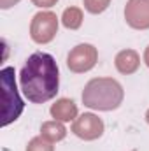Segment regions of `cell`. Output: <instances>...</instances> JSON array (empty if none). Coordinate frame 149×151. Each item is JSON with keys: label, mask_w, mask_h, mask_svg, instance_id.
I'll return each instance as SVG.
<instances>
[{"label": "cell", "mask_w": 149, "mask_h": 151, "mask_svg": "<svg viewBox=\"0 0 149 151\" xmlns=\"http://www.w3.org/2000/svg\"><path fill=\"white\" fill-rule=\"evenodd\" d=\"M23 95L32 104H44L56 97L60 88V70L56 60L47 53H34L19 72Z\"/></svg>", "instance_id": "cell-1"}, {"label": "cell", "mask_w": 149, "mask_h": 151, "mask_svg": "<svg viewBox=\"0 0 149 151\" xmlns=\"http://www.w3.org/2000/svg\"><path fill=\"white\" fill-rule=\"evenodd\" d=\"M82 104L95 111H114L123 104V86L112 77H95L82 90Z\"/></svg>", "instance_id": "cell-2"}, {"label": "cell", "mask_w": 149, "mask_h": 151, "mask_svg": "<svg viewBox=\"0 0 149 151\" xmlns=\"http://www.w3.org/2000/svg\"><path fill=\"white\" fill-rule=\"evenodd\" d=\"M0 81H2V104H4L2 127H7L21 116L25 104H23V100L18 93V88H16L14 67H4L0 70Z\"/></svg>", "instance_id": "cell-3"}, {"label": "cell", "mask_w": 149, "mask_h": 151, "mask_svg": "<svg viewBox=\"0 0 149 151\" xmlns=\"http://www.w3.org/2000/svg\"><path fill=\"white\" fill-rule=\"evenodd\" d=\"M58 34V18L51 11L37 12L30 23V37L37 44H47Z\"/></svg>", "instance_id": "cell-4"}, {"label": "cell", "mask_w": 149, "mask_h": 151, "mask_svg": "<svg viewBox=\"0 0 149 151\" xmlns=\"http://www.w3.org/2000/svg\"><path fill=\"white\" fill-rule=\"evenodd\" d=\"M98 62V51L93 44H77L67 55V67L74 74H84L91 70Z\"/></svg>", "instance_id": "cell-5"}, {"label": "cell", "mask_w": 149, "mask_h": 151, "mask_svg": "<svg viewBox=\"0 0 149 151\" xmlns=\"http://www.w3.org/2000/svg\"><path fill=\"white\" fill-rule=\"evenodd\" d=\"M72 132L82 141H95L104 134V121L93 113H84L74 119Z\"/></svg>", "instance_id": "cell-6"}, {"label": "cell", "mask_w": 149, "mask_h": 151, "mask_svg": "<svg viewBox=\"0 0 149 151\" xmlns=\"http://www.w3.org/2000/svg\"><path fill=\"white\" fill-rule=\"evenodd\" d=\"M125 19L135 30L149 28V0H128L125 5Z\"/></svg>", "instance_id": "cell-7"}, {"label": "cell", "mask_w": 149, "mask_h": 151, "mask_svg": "<svg viewBox=\"0 0 149 151\" xmlns=\"http://www.w3.org/2000/svg\"><path fill=\"white\" fill-rule=\"evenodd\" d=\"M114 65H116V69H117L119 74L130 76V74H133V72H137V69L140 67V56L133 49H123V51H119L116 55Z\"/></svg>", "instance_id": "cell-8"}, {"label": "cell", "mask_w": 149, "mask_h": 151, "mask_svg": "<svg viewBox=\"0 0 149 151\" xmlns=\"http://www.w3.org/2000/svg\"><path fill=\"white\" fill-rule=\"evenodd\" d=\"M49 113H51V116H53L54 119H58V121H62V123L72 121V119L77 118V106H75L74 100H70V99H58V100L51 106Z\"/></svg>", "instance_id": "cell-9"}, {"label": "cell", "mask_w": 149, "mask_h": 151, "mask_svg": "<svg viewBox=\"0 0 149 151\" xmlns=\"http://www.w3.org/2000/svg\"><path fill=\"white\" fill-rule=\"evenodd\" d=\"M40 135H42L44 139H47L49 142H60V141L65 139L67 128H65L63 123L58 121V119L46 121V123H42V127H40Z\"/></svg>", "instance_id": "cell-10"}, {"label": "cell", "mask_w": 149, "mask_h": 151, "mask_svg": "<svg viewBox=\"0 0 149 151\" xmlns=\"http://www.w3.org/2000/svg\"><path fill=\"white\" fill-rule=\"evenodd\" d=\"M82 11L79 7H67L62 14V23L69 30H77L82 25Z\"/></svg>", "instance_id": "cell-11"}, {"label": "cell", "mask_w": 149, "mask_h": 151, "mask_svg": "<svg viewBox=\"0 0 149 151\" xmlns=\"http://www.w3.org/2000/svg\"><path fill=\"white\" fill-rule=\"evenodd\" d=\"M25 151H54V146H53V142H49L47 139H44L40 135V137H34L28 142Z\"/></svg>", "instance_id": "cell-12"}, {"label": "cell", "mask_w": 149, "mask_h": 151, "mask_svg": "<svg viewBox=\"0 0 149 151\" xmlns=\"http://www.w3.org/2000/svg\"><path fill=\"white\" fill-rule=\"evenodd\" d=\"M82 4H84V9H86L88 12H91V14H100V12H104V11L109 7L111 0H82Z\"/></svg>", "instance_id": "cell-13"}, {"label": "cell", "mask_w": 149, "mask_h": 151, "mask_svg": "<svg viewBox=\"0 0 149 151\" xmlns=\"http://www.w3.org/2000/svg\"><path fill=\"white\" fill-rule=\"evenodd\" d=\"M56 2L58 0H32V4L35 7H40V9H49V7L56 5Z\"/></svg>", "instance_id": "cell-14"}, {"label": "cell", "mask_w": 149, "mask_h": 151, "mask_svg": "<svg viewBox=\"0 0 149 151\" xmlns=\"http://www.w3.org/2000/svg\"><path fill=\"white\" fill-rule=\"evenodd\" d=\"M18 2H21V0H0V9H11L12 5H16Z\"/></svg>", "instance_id": "cell-15"}, {"label": "cell", "mask_w": 149, "mask_h": 151, "mask_svg": "<svg viewBox=\"0 0 149 151\" xmlns=\"http://www.w3.org/2000/svg\"><path fill=\"white\" fill-rule=\"evenodd\" d=\"M144 63L149 67V46L146 47V51H144Z\"/></svg>", "instance_id": "cell-16"}, {"label": "cell", "mask_w": 149, "mask_h": 151, "mask_svg": "<svg viewBox=\"0 0 149 151\" xmlns=\"http://www.w3.org/2000/svg\"><path fill=\"white\" fill-rule=\"evenodd\" d=\"M146 121L149 123V109H148V113H146Z\"/></svg>", "instance_id": "cell-17"}, {"label": "cell", "mask_w": 149, "mask_h": 151, "mask_svg": "<svg viewBox=\"0 0 149 151\" xmlns=\"http://www.w3.org/2000/svg\"><path fill=\"white\" fill-rule=\"evenodd\" d=\"M132 151H137V150H132Z\"/></svg>", "instance_id": "cell-18"}]
</instances>
